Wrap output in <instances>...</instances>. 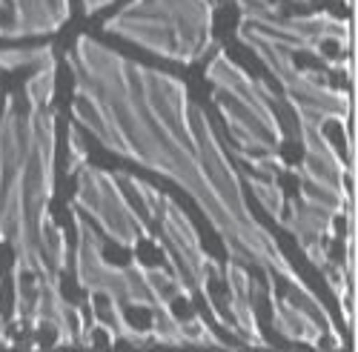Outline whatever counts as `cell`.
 I'll list each match as a JSON object with an SVG mask.
<instances>
[{
    "label": "cell",
    "instance_id": "52a82bcc",
    "mask_svg": "<svg viewBox=\"0 0 358 352\" xmlns=\"http://www.w3.org/2000/svg\"><path fill=\"white\" fill-rule=\"evenodd\" d=\"M117 178H121V184L127 189H132V195L141 200L146 221H152L158 226V238H152V244L164 252L169 272L175 275L178 284H181L184 301H189V304L203 301V307L215 318V324L224 332H229V321L218 309L213 292H210V281L221 275V263L203 249L198 226L192 223V218L181 210V203H178L172 195L161 192L149 181L138 178V175L117 172Z\"/></svg>",
    "mask_w": 358,
    "mask_h": 352
},
{
    "label": "cell",
    "instance_id": "5b68a950",
    "mask_svg": "<svg viewBox=\"0 0 358 352\" xmlns=\"http://www.w3.org/2000/svg\"><path fill=\"white\" fill-rule=\"evenodd\" d=\"M206 80L213 86V103L232 140V152L250 172L264 178H281L289 172L284 158V126L275 109V92L261 78L235 64L221 46L206 64Z\"/></svg>",
    "mask_w": 358,
    "mask_h": 352
},
{
    "label": "cell",
    "instance_id": "4fadbf2b",
    "mask_svg": "<svg viewBox=\"0 0 358 352\" xmlns=\"http://www.w3.org/2000/svg\"><path fill=\"white\" fill-rule=\"evenodd\" d=\"M270 318H273V330L292 341V344H304V346H324V327L315 321V315L301 307L295 298L281 295V292H270Z\"/></svg>",
    "mask_w": 358,
    "mask_h": 352
},
{
    "label": "cell",
    "instance_id": "d6986e66",
    "mask_svg": "<svg viewBox=\"0 0 358 352\" xmlns=\"http://www.w3.org/2000/svg\"><path fill=\"white\" fill-rule=\"evenodd\" d=\"M80 3H83V12H86V15H98L101 9L112 6L115 0H80Z\"/></svg>",
    "mask_w": 358,
    "mask_h": 352
},
{
    "label": "cell",
    "instance_id": "ac0fdd59",
    "mask_svg": "<svg viewBox=\"0 0 358 352\" xmlns=\"http://www.w3.org/2000/svg\"><path fill=\"white\" fill-rule=\"evenodd\" d=\"M66 143H69V161H66V172L75 175L83 163H89V149L83 143V135H80V126L72 121L69 124V132H66Z\"/></svg>",
    "mask_w": 358,
    "mask_h": 352
},
{
    "label": "cell",
    "instance_id": "2e32d148",
    "mask_svg": "<svg viewBox=\"0 0 358 352\" xmlns=\"http://www.w3.org/2000/svg\"><path fill=\"white\" fill-rule=\"evenodd\" d=\"M55 92H57V61L41 66V69H32V75H29L23 83V98L29 103L52 106Z\"/></svg>",
    "mask_w": 358,
    "mask_h": 352
},
{
    "label": "cell",
    "instance_id": "3957f363",
    "mask_svg": "<svg viewBox=\"0 0 358 352\" xmlns=\"http://www.w3.org/2000/svg\"><path fill=\"white\" fill-rule=\"evenodd\" d=\"M235 38L241 41L258 61L270 69V75L281 83L284 98L298 121V138H301L304 158L298 166H289V172L298 178L301 189L324 192V195H350V163L336 152L333 140L327 138V124H344L347 143L352 149V129H350V92L338 89L330 83V75L301 66L295 54L287 49L270 43L252 32L250 26L238 23Z\"/></svg>",
    "mask_w": 358,
    "mask_h": 352
},
{
    "label": "cell",
    "instance_id": "6da1fadb",
    "mask_svg": "<svg viewBox=\"0 0 358 352\" xmlns=\"http://www.w3.org/2000/svg\"><path fill=\"white\" fill-rule=\"evenodd\" d=\"M72 75V121L106 152L172 181L210 221L227 255L266 278V295H287L307 307L324 327L333 349L344 341L315 289L298 275L244 195V178L218 138L210 115L189 86L164 69L127 57L92 35H78L66 52Z\"/></svg>",
    "mask_w": 358,
    "mask_h": 352
},
{
    "label": "cell",
    "instance_id": "7a4b0ae2",
    "mask_svg": "<svg viewBox=\"0 0 358 352\" xmlns=\"http://www.w3.org/2000/svg\"><path fill=\"white\" fill-rule=\"evenodd\" d=\"M57 161V112L20 106L6 95L0 109V244L12 249L15 292L61 286L66 270V232L52 218Z\"/></svg>",
    "mask_w": 358,
    "mask_h": 352
},
{
    "label": "cell",
    "instance_id": "ffe728a7",
    "mask_svg": "<svg viewBox=\"0 0 358 352\" xmlns=\"http://www.w3.org/2000/svg\"><path fill=\"white\" fill-rule=\"evenodd\" d=\"M0 346H15V341L6 332V318L3 315H0Z\"/></svg>",
    "mask_w": 358,
    "mask_h": 352
},
{
    "label": "cell",
    "instance_id": "e0dca14e",
    "mask_svg": "<svg viewBox=\"0 0 358 352\" xmlns=\"http://www.w3.org/2000/svg\"><path fill=\"white\" fill-rule=\"evenodd\" d=\"M213 3H235L238 12H241V20L238 23H255L264 17H275L281 15V0H213Z\"/></svg>",
    "mask_w": 358,
    "mask_h": 352
},
{
    "label": "cell",
    "instance_id": "5bb4252c",
    "mask_svg": "<svg viewBox=\"0 0 358 352\" xmlns=\"http://www.w3.org/2000/svg\"><path fill=\"white\" fill-rule=\"evenodd\" d=\"M241 178L250 186V192L258 198L261 210L278 223L284 218V207H287V195H284L278 178H264V175H255V172H247Z\"/></svg>",
    "mask_w": 358,
    "mask_h": 352
},
{
    "label": "cell",
    "instance_id": "44dd1931",
    "mask_svg": "<svg viewBox=\"0 0 358 352\" xmlns=\"http://www.w3.org/2000/svg\"><path fill=\"white\" fill-rule=\"evenodd\" d=\"M281 3H301V6H307L310 0H281ZM344 3H352V0H344Z\"/></svg>",
    "mask_w": 358,
    "mask_h": 352
},
{
    "label": "cell",
    "instance_id": "9a60e30c",
    "mask_svg": "<svg viewBox=\"0 0 358 352\" xmlns=\"http://www.w3.org/2000/svg\"><path fill=\"white\" fill-rule=\"evenodd\" d=\"M55 61V46H23V49H0V69L17 72V69H41Z\"/></svg>",
    "mask_w": 358,
    "mask_h": 352
},
{
    "label": "cell",
    "instance_id": "8992f818",
    "mask_svg": "<svg viewBox=\"0 0 358 352\" xmlns=\"http://www.w3.org/2000/svg\"><path fill=\"white\" fill-rule=\"evenodd\" d=\"M103 32L164 61L192 66L215 49L213 0H129L103 20Z\"/></svg>",
    "mask_w": 358,
    "mask_h": 352
},
{
    "label": "cell",
    "instance_id": "277c9868",
    "mask_svg": "<svg viewBox=\"0 0 358 352\" xmlns=\"http://www.w3.org/2000/svg\"><path fill=\"white\" fill-rule=\"evenodd\" d=\"M75 223V281L89 298H103L121 307L146 309L152 315L149 341L161 346H232L210 324L192 312L189 318H178L172 301L181 298V284L175 281L169 267H146L138 258L129 263H112L103 252V238L83 212L69 207Z\"/></svg>",
    "mask_w": 358,
    "mask_h": 352
},
{
    "label": "cell",
    "instance_id": "7c38bea8",
    "mask_svg": "<svg viewBox=\"0 0 358 352\" xmlns=\"http://www.w3.org/2000/svg\"><path fill=\"white\" fill-rule=\"evenodd\" d=\"M224 281H227V321L229 335H235L238 344L244 346H270L261 335L258 315H255V281L247 270V263L227 261L224 263Z\"/></svg>",
    "mask_w": 358,
    "mask_h": 352
},
{
    "label": "cell",
    "instance_id": "30bf717a",
    "mask_svg": "<svg viewBox=\"0 0 358 352\" xmlns=\"http://www.w3.org/2000/svg\"><path fill=\"white\" fill-rule=\"evenodd\" d=\"M350 198H333L321 192L298 189L295 198L287 200L284 218L278 221L292 238L298 241L301 252L318 272L330 267V244L336 238V218L347 212Z\"/></svg>",
    "mask_w": 358,
    "mask_h": 352
},
{
    "label": "cell",
    "instance_id": "ba28073f",
    "mask_svg": "<svg viewBox=\"0 0 358 352\" xmlns=\"http://www.w3.org/2000/svg\"><path fill=\"white\" fill-rule=\"evenodd\" d=\"M78 186L69 207L83 212L89 221L98 226L103 238H109L121 249H138L141 241H152V226H149L146 215L132 207V200L124 192V184L117 178V172L83 163L78 172Z\"/></svg>",
    "mask_w": 358,
    "mask_h": 352
},
{
    "label": "cell",
    "instance_id": "8fae6325",
    "mask_svg": "<svg viewBox=\"0 0 358 352\" xmlns=\"http://www.w3.org/2000/svg\"><path fill=\"white\" fill-rule=\"evenodd\" d=\"M72 0H0V41L46 38L69 23Z\"/></svg>",
    "mask_w": 358,
    "mask_h": 352
},
{
    "label": "cell",
    "instance_id": "9c48e42d",
    "mask_svg": "<svg viewBox=\"0 0 358 352\" xmlns=\"http://www.w3.org/2000/svg\"><path fill=\"white\" fill-rule=\"evenodd\" d=\"M250 26L252 32L266 38L270 43L287 49L289 54H310L315 61H321L330 72H344L350 75V57L347 54H333L330 46L347 52L350 49V20L336 17L330 12H310V15H275L264 17L255 23H241Z\"/></svg>",
    "mask_w": 358,
    "mask_h": 352
}]
</instances>
